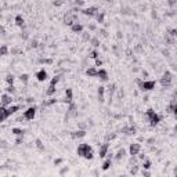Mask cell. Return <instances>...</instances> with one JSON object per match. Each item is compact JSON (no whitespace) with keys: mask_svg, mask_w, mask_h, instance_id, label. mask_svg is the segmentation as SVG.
Segmentation results:
<instances>
[{"mask_svg":"<svg viewBox=\"0 0 177 177\" xmlns=\"http://www.w3.org/2000/svg\"><path fill=\"white\" fill-rule=\"evenodd\" d=\"M76 154H78V156H82V158H85V159H93V156H94L93 148L88 144H86V142H83V144H80L78 147Z\"/></svg>","mask_w":177,"mask_h":177,"instance_id":"obj_1","label":"cell"},{"mask_svg":"<svg viewBox=\"0 0 177 177\" xmlns=\"http://www.w3.org/2000/svg\"><path fill=\"white\" fill-rule=\"evenodd\" d=\"M145 118H147V120L150 122V125L151 126H156L161 122V116L156 114V112L154 111V109H147V112H145Z\"/></svg>","mask_w":177,"mask_h":177,"instance_id":"obj_2","label":"cell"},{"mask_svg":"<svg viewBox=\"0 0 177 177\" xmlns=\"http://www.w3.org/2000/svg\"><path fill=\"white\" fill-rule=\"evenodd\" d=\"M137 83H139V87L141 91H151L155 88V85H156L155 80H137Z\"/></svg>","mask_w":177,"mask_h":177,"instance_id":"obj_3","label":"cell"},{"mask_svg":"<svg viewBox=\"0 0 177 177\" xmlns=\"http://www.w3.org/2000/svg\"><path fill=\"white\" fill-rule=\"evenodd\" d=\"M172 82H173V73L169 72V71H165L162 78H161V85L163 87H169L172 85Z\"/></svg>","mask_w":177,"mask_h":177,"instance_id":"obj_4","label":"cell"},{"mask_svg":"<svg viewBox=\"0 0 177 177\" xmlns=\"http://www.w3.org/2000/svg\"><path fill=\"white\" fill-rule=\"evenodd\" d=\"M36 111H37V108L33 105V107H29V108H26L25 111H24V115H22V118L24 119H26V120H32L33 118L36 116Z\"/></svg>","mask_w":177,"mask_h":177,"instance_id":"obj_5","label":"cell"},{"mask_svg":"<svg viewBox=\"0 0 177 177\" xmlns=\"http://www.w3.org/2000/svg\"><path fill=\"white\" fill-rule=\"evenodd\" d=\"M13 96H10V94H7V93H3L2 96H0V102H2V105L3 107H10L11 105V102H13Z\"/></svg>","mask_w":177,"mask_h":177,"instance_id":"obj_6","label":"cell"},{"mask_svg":"<svg viewBox=\"0 0 177 177\" xmlns=\"http://www.w3.org/2000/svg\"><path fill=\"white\" fill-rule=\"evenodd\" d=\"M140 152H141V145L139 144V142H133V144H130V147H129V154H130L131 156L140 155Z\"/></svg>","mask_w":177,"mask_h":177,"instance_id":"obj_7","label":"cell"},{"mask_svg":"<svg viewBox=\"0 0 177 177\" xmlns=\"http://www.w3.org/2000/svg\"><path fill=\"white\" fill-rule=\"evenodd\" d=\"M101 82H108L109 80V75H108V71L104 69V68H100V69H97V76Z\"/></svg>","mask_w":177,"mask_h":177,"instance_id":"obj_8","label":"cell"},{"mask_svg":"<svg viewBox=\"0 0 177 177\" xmlns=\"http://www.w3.org/2000/svg\"><path fill=\"white\" fill-rule=\"evenodd\" d=\"M82 13L85 15H88V17H96V14L98 13V7L97 6H90V7H86L82 10Z\"/></svg>","mask_w":177,"mask_h":177,"instance_id":"obj_9","label":"cell"},{"mask_svg":"<svg viewBox=\"0 0 177 177\" xmlns=\"http://www.w3.org/2000/svg\"><path fill=\"white\" fill-rule=\"evenodd\" d=\"M108 150H109V144H108V142H104V144L100 145V150H98L100 158H105V156L108 155Z\"/></svg>","mask_w":177,"mask_h":177,"instance_id":"obj_10","label":"cell"},{"mask_svg":"<svg viewBox=\"0 0 177 177\" xmlns=\"http://www.w3.org/2000/svg\"><path fill=\"white\" fill-rule=\"evenodd\" d=\"M47 78H48V75H47V72H46V69H44V68H42V69H39V71L36 72V79H37L39 82L47 80Z\"/></svg>","mask_w":177,"mask_h":177,"instance_id":"obj_11","label":"cell"},{"mask_svg":"<svg viewBox=\"0 0 177 177\" xmlns=\"http://www.w3.org/2000/svg\"><path fill=\"white\" fill-rule=\"evenodd\" d=\"M97 98L100 102H104L105 101V87L104 86H100L97 88Z\"/></svg>","mask_w":177,"mask_h":177,"instance_id":"obj_12","label":"cell"},{"mask_svg":"<svg viewBox=\"0 0 177 177\" xmlns=\"http://www.w3.org/2000/svg\"><path fill=\"white\" fill-rule=\"evenodd\" d=\"M71 29H72V31L75 32V33H82L83 29H85V26H83L80 22H75V24H73V25L71 26Z\"/></svg>","mask_w":177,"mask_h":177,"instance_id":"obj_13","label":"cell"},{"mask_svg":"<svg viewBox=\"0 0 177 177\" xmlns=\"http://www.w3.org/2000/svg\"><path fill=\"white\" fill-rule=\"evenodd\" d=\"M8 118V115H7V108L6 107H0V123H3L4 120H6Z\"/></svg>","mask_w":177,"mask_h":177,"instance_id":"obj_14","label":"cell"},{"mask_svg":"<svg viewBox=\"0 0 177 177\" xmlns=\"http://www.w3.org/2000/svg\"><path fill=\"white\" fill-rule=\"evenodd\" d=\"M86 136V130H75L71 133V137L72 139H82V137Z\"/></svg>","mask_w":177,"mask_h":177,"instance_id":"obj_15","label":"cell"},{"mask_svg":"<svg viewBox=\"0 0 177 177\" xmlns=\"http://www.w3.org/2000/svg\"><path fill=\"white\" fill-rule=\"evenodd\" d=\"M15 25H18L19 28H24V25H25V18L21 14H17L15 15Z\"/></svg>","mask_w":177,"mask_h":177,"instance_id":"obj_16","label":"cell"},{"mask_svg":"<svg viewBox=\"0 0 177 177\" xmlns=\"http://www.w3.org/2000/svg\"><path fill=\"white\" fill-rule=\"evenodd\" d=\"M72 98H73V93H72V88H67L65 90V102H68V104H71L72 102Z\"/></svg>","mask_w":177,"mask_h":177,"instance_id":"obj_17","label":"cell"},{"mask_svg":"<svg viewBox=\"0 0 177 177\" xmlns=\"http://www.w3.org/2000/svg\"><path fill=\"white\" fill-rule=\"evenodd\" d=\"M86 75L88 78H96L97 76V69H96L94 67H88L87 69H86Z\"/></svg>","mask_w":177,"mask_h":177,"instance_id":"obj_18","label":"cell"},{"mask_svg":"<svg viewBox=\"0 0 177 177\" xmlns=\"http://www.w3.org/2000/svg\"><path fill=\"white\" fill-rule=\"evenodd\" d=\"M125 156H126V150H123V148H122V150H119V151L116 152L115 159H116V161H120V159H123Z\"/></svg>","mask_w":177,"mask_h":177,"instance_id":"obj_19","label":"cell"},{"mask_svg":"<svg viewBox=\"0 0 177 177\" xmlns=\"http://www.w3.org/2000/svg\"><path fill=\"white\" fill-rule=\"evenodd\" d=\"M112 166V159L111 158H108L104 161V163H102V170H108Z\"/></svg>","mask_w":177,"mask_h":177,"instance_id":"obj_20","label":"cell"},{"mask_svg":"<svg viewBox=\"0 0 177 177\" xmlns=\"http://www.w3.org/2000/svg\"><path fill=\"white\" fill-rule=\"evenodd\" d=\"M115 91H116V85H115V83H111V85L108 86V94H109V97L114 96Z\"/></svg>","mask_w":177,"mask_h":177,"instance_id":"obj_21","label":"cell"},{"mask_svg":"<svg viewBox=\"0 0 177 177\" xmlns=\"http://www.w3.org/2000/svg\"><path fill=\"white\" fill-rule=\"evenodd\" d=\"M13 133H14V136H17V137H22L24 136V129H19V127H14V129L11 130Z\"/></svg>","mask_w":177,"mask_h":177,"instance_id":"obj_22","label":"cell"},{"mask_svg":"<svg viewBox=\"0 0 177 177\" xmlns=\"http://www.w3.org/2000/svg\"><path fill=\"white\" fill-rule=\"evenodd\" d=\"M96 18H97V22H100V24H102L104 22V18H105V13L104 11H98L97 14H96Z\"/></svg>","mask_w":177,"mask_h":177,"instance_id":"obj_23","label":"cell"},{"mask_svg":"<svg viewBox=\"0 0 177 177\" xmlns=\"http://www.w3.org/2000/svg\"><path fill=\"white\" fill-rule=\"evenodd\" d=\"M8 47L6 46V44H2V46H0V57H3V56H7L8 54Z\"/></svg>","mask_w":177,"mask_h":177,"instance_id":"obj_24","label":"cell"},{"mask_svg":"<svg viewBox=\"0 0 177 177\" xmlns=\"http://www.w3.org/2000/svg\"><path fill=\"white\" fill-rule=\"evenodd\" d=\"M19 80L22 83H28L29 82V75L28 73H21V75H19Z\"/></svg>","mask_w":177,"mask_h":177,"instance_id":"obj_25","label":"cell"},{"mask_svg":"<svg viewBox=\"0 0 177 177\" xmlns=\"http://www.w3.org/2000/svg\"><path fill=\"white\" fill-rule=\"evenodd\" d=\"M6 93H7V94H10V96L15 94V87H14V86H7V88H6Z\"/></svg>","mask_w":177,"mask_h":177,"instance_id":"obj_26","label":"cell"},{"mask_svg":"<svg viewBox=\"0 0 177 177\" xmlns=\"http://www.w3.org/2000/svg\"><path fill=\"white\" fill-rule=\"evenodd\" d=\"M56 93V86H48V88L46 90V94L47 96H53Z\"/></svg>","mask_w":177,"mask_h":177,"instance_id":"obj_27","label":"cell"},{"mask_svg":"<svg viewBox=\"0 0 177 177\" xmlns=\"http://www.w3.org/2000/svg\"><path fill=\"white\" fill-rule=\"evenodd\" d=\"M35 142H36V144H35V145H36V148H37L39 151H44V145H43V142H42L40 140L37 139V140H36Z\"/></svg>","mask_w":177,"mask_h":177,"instance_id":"obj_28","label":"cell"},{"mask_svg":"<svg viewBox=\"0 0 177 177\" xmlns=\"http://www.w3.org/2000/svg\"><path fill=\"white\" fill-rule=\"evenodd\" d=\"M60 79H61V76L60 75H57V76H54L53 79H51V82H50V86H56L58 82H60Z\"/></svg>","mask_w":177,"mask_h":177,"instance_id":"obj_29","label":"cell"},{"mask_svg":"<svg viewBox=\"0 0 177 177\" xmlns=\"http://www.w3.org/2000/svg\"><path fill=\"white\" fill-rule=\"evenodd\" d=\"M150 169H151V162L145 159V162H142V170H150Z\"/></svg>","mask_w":177,"mask_h":177,"instance_id":"obj_30","label":"cell"},{"mask_svg":"<svg viewBox=\"0 0 177 177\" xmlns=\"http://www.w3.org/2000/svg\"><path fill=\"white\" fill-rule=\"evenodd\" d=\"M14 75H7V78H6V80H7V83H8V86H13V83H14Z\"/></svg>","mask_w":177,"mask_h":177,"instance_id":"obj_31","label":"cell"},{"mask_svg":"<svg viewBox=\"0 0 177 177\" xmlns=\"http://www.w3.org/2000/svg\"><path fill=\"white\" fill-rule=\"evenodd\" d=\"M88 57H90V58H94V60H97V58H98V51H97V50H93V51L90 53V56H88Z\"/></svg>","mask_w":177,"mask_h":177,"instance_id":"obj_32","label":"cell"},{"mask_svg":"<svg viewBox=\"0 0 177 177\" xmlns=\"http://www.w3.org/2000/svg\"><path fill=\"white\" fill-rule=\"evenodd\" d=\"M68 172H69V168H68V166H64V168L60 170V174H61V176H64L65 173H68Z\"/></svg>","mask_w":177,"mask_h":177,"instance_id":"obj_33","label":"cell"},{"mask_svg":"<svg viewBox=\"0 0 177 177\" xmlns=\"http://www.w3.org/2000/svg\"><path fill=\"white\" fill-rule=\"evenodd\" d=\"M91 44H93V46H94V47H98V46H100V42H98V39H91Z\"/></svg>","mask_w":177,"mask_h":177,"instance_id":"obj_34","label":"cell"},{"mask_svg":"<svg viewBox=\"0 0 177 177\" xmlns=\"http://www.w3.org/2000/svg\"><path fill=\"white\" fill-rule=\"evenodd\" d=\"M62 162H64V159H62V158H57L56 161H54V165H56V166H60V165L62 163Z\"/></svg>","mask_w":177,"mask_h":177,"instance_id":"obj_35","label":"cell"},{"mask_svg":"<svg viewBox=\"0 0 177 177\" xmlns=\"http://www.w3.org/2000/svg\"><path fill=\"white\" fill-rule=\"evenodd\" d=\"M137 172H139V166H133V168L130 169V173L131 174H137Z\"/></svg>","mask_w":177,"mask_h":177,"instance_id":"obj_36","label":"cell"},{"mask_svg":"<svg viewBox=\"0 0 177 177\" xmlns=\"http://www.w3.org/2000/svg\"><path fill=\"white\" fill-rule=\"evenodd\" d=\"M28 37H29L28 32H21V39H24V40H25V39H28Z\"/></svg>","mask_w":177,"mask_h":177,"instance_id":"obj_37","label":"cell"},{"mask_svg":"<svg viewBox=\"0 0 177 177\" xmlns=\"http://www.w3.org/2000/svg\"><path fill=\"white\" fill-rule=\"evenodd\" d=\"M142 177H151V173L148 170H142Z\"/></svg>","mask_w":177,"mask_h":177,"instance_id":"obj_38","label":"cell"},{"mask_svg":"<svg viewBox=\"0 0 177 177\" xmlns=\"http://www.w3.org/2000/svg\"><path fill=\"white\" fill-rule=\"evenodd\" d=\"M151 17L152 18H156V17H158V13H156L155 10H151Z\"/></svg>","mask_w":177,"mask_h":177,"instance_id":"obj_39","label":"cell"},{"mask_svg":"<svg viewBox=\"0 0 177 177\" xmlns=\"http://www.w3.org/2000/svg\"><path fill=\"white\" fill-rule=\"evenodd\" d=\"M102 65V61L100 60V58H97V60H96V67H101Z\"/></svg>","mask_w":177,"mask_h":177,"instance_id":"obj_40","label":"cell"},{"mask_svg":"<svg viewBox=\"0 0 177 177\" xmlns=\"http://www.w3.org/2000/svg\"><path fill=\"white\" fill-rule=\"evenodd\" d=\"M22 142V137H17V140H15V145H19Z\"/></svg>","mask_w":177,"mask_h":177,"instance_id":"obj_41","label":"cell"},{"mask_svg":"<svg viewBox=\"0 0 177 177\" xmlns=\"http://www.w3.org/2000/svg\"><path fill=\"white\" fill-rule=\"evenodd\" d=\"M0 147H2V148H7V141H2V142H0Z\"/></svg>","mask_w":177,"mask_h":177,"instance_id":"obj_42","label":"cell"},{"mask_svg":"<svg viewBox=\"0 0 177 177\" xmlns=\"http://www.w3.org/2000/svg\"><path fill=\"white\" fill-rule=\"evenodd\" d=\"M176 32H177V31H176V29L173 28V29H172V31H170V36H173V37H174V36H176Z\"/></svg>","mask_w":177,"mask_h":177,"instance_id":"obj_43","label":"cell"},{"mask_svg":"<svg viewBox=\"0 0 177 177\" xmlns=\"http://www.w3.org/2000/svg\"><path fill=\"white\" fill-rule=\"evenodd\" d=\"M42 62H44V64H51V60H48V58H44V60H42Z\"/></svg>","mask_w":177,"mask_h":177,"instance_id":"obj_44","label":"cell"},{"mask_svg":"<svg viewBox=\"0 0 177 177\" xmlns=\"http://www.w3.org/2000/svg\"><path fill=\"white\" fill-rule=\"evenodd\" d=\"M88 29H90V31H94V29H96V25H94V24H90V25H88Z\"/></svg>","mask_w":177,"mask_h":177,"instance_id":"obj_45","label":"cell"},{"mask_svg":"<svg viewBox=\"0 0 177 177\" xmlns=\"http://www.w3.org/2000/svg\"><path fill=\"white\" fill-rule=\"evenodd\" d=\"M141 75L144 76V78H147V76H148V72H147V71H142V72H141Z\"/></svg>","mask_w":177,"mask_h":177,"instance_id":"obj_46","label":"cell"},{"mask_svg":"<svg viewBox=\"0 0 177 177\" xmlns=\"http://www.w3.org/2000/svg\"><path fill=\"white\" fill-rule=\"evenodd\" d=\"M75 4H76V6H85V3H83V2H75Z\"/></svg>","mask_w":177,"mask_h":177,"instance_id":"obj_47","label":"cell"},{"mask_svg":"<svg viewBox=\"0 0 177 177\" xmlns=\"http://www.w3.org/2000/svg\"><path fill=\"white\" fill-rule=\"evenodd\" d=\"M33 101H35V100H33L32 97H28V98H26V102H33Z\"/></svg>","mask_w":177,"mask_h":177,"instance_id":"obj_48","label":"cell"},{"mask_svg":"<svg viewBox=\"0 0 177 177\" xmlns=\"http://www.w3.org/2000/svg\"><path fill=\"white\" fill-rule=\"evenodd\" d=\"M37 46V42L36 40H32V47H36Z\"/></svg>","mask_w":177,"mask_h":177,"instance_id":"obj_49","label":"cell"},{"mask_svg":"<svg viewBox=\"0 0 177 177\" xmlns=\"http://www.w3.org/2000/svg\"><path fill=\"white\" fill-rule=\"evenodd\" d=\"M11 53H13V54H17V53H18V48H13Z\"/></svg>","mask_w":177,"mask_h":177,"instance_id":"obj_50","label":"cell"},{"mask_svg":"<svg viewBox=\"0 0 177 177\" xmlns=\"http://www.w3.org/2000/svg\"><path fill=\"white\" fill-rule=\"evenodd\" d=\"M0 32H2V33H4V31H3V26H2V25H0Z\"/></svg>","mask_w":177,"mask_h":177,"instance_id":"obj_51","label":"cell"}]
</instances>
